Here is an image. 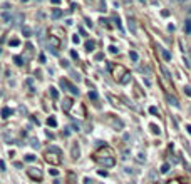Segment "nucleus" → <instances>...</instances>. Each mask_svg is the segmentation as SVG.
<instances>
[{
    "label": "nucleus",
    "instance_id": "a211bd4d",
    "mask_svg": "<svg viewBox=\"0 0 191 184\" xmlns=\"http://www.w3.org/2000/svg\"><path fill=\"white\" fill-rule=\"evenodd\" d=\"M169 171V166L168 164H163V167H161V172H168Z\"/></svg>",
    "mask_w": 191,
    "mask_h": 184
},
{
    "label": "nucleus",
    "instance_id": "20e7f679",
    "mask_svg": "<svg viewBox=\"0 0 191 184\" xmlns=\"http://www.w3.org/2000/svg\"><path fill=\"white\" fill-rule=\"evenodd\" d=\"M70 156L74 157V159H79V156H81V149H79V144L77 142L72 144V147H70Z\"/></svg>",
    "mask_w": 191,
    "mask_h": 184
},
{
    "label": "nucleus",
    "instance_id": "f8f14e48",
    "mask_svg": "<svg viewBox=\"0 0 191 184\" xmlns=\"http://www.w3.org/2000/svg\"><path fill=\"white\" fill-rule=\"evenodd\" d=\"M47 124H49V126H52V127H54V126H57V121H55L54 117H49V119H47Z\"/></svg>",
    "mask_w": 191,
    "mask_h": 184
},
{
    "label": "nucleus",
    "instance_id": "9d476101",
    "mask_svg": "<svg viewBox=\"0 0 191 184\" xmlns=\"http://www.w3.org/2000/svg\"><path fill=\"white\" fill-rule=\"evenodd\" d=\"M161 54H163V57H164V60H171V54L168 52V50H161Z\"/></svg>",
    "mask_w": 191,
    "mask_h": 184
},
{
    "label": "nucleus",
    "instance_id": "5701e85b",
    "mask_svg": "<svg viewBox=\"0 0 191 184\" xmlns=\"http://www.w3.org/2000/svg\"><path fill=\"white\" fill-rule=\"evenodd\" d=\"M50 151H52V152H57V154H61V149H59V147H54V146L50 147Z\"/></svg>",
    "mask_w": 191,
    "mask_h": 184
},
{
    "label": "nucleus",
    "instance_id": "7ed1b4c3",
    "mask_svg": "<svg viewBox=\"0 0 191 184\" xmlns=\"http://www.w3.org/2000/svg\"><path fill=\"white\" fill-rule=\"evenodd\" d=\"M97 162L102 164L104 167H112L114 166V159L112 157H97Z\"/></svg>",
    "mask_w": 191,
    "mask_h": 184
},
{
    "label": "nucleus",
    "instance_id": "c85d7f7f",
    "mask_svg": "<svg viewBox=\"0 0 191 184\" xmlns=\"http://www.w3.org/2000/svg\"><path fill=\"white\" fill-rule=\"evenodd\" d=\"M50 174H54V176H57L59 172H57V169H50Z\"/></svg>",
    "mask_w": 191,
    "mask_h": 184
},
{
    "label": "nucleus",
    "instance_id": "4be33fe9",
    "mask_svg": "<svg viewBox=\"0 0 191 184\" xmlns=\"http://www.w3.org/2000/svg\"><path fill=\"white\" fill-rule=\"evenodd\" d=\"M2 19H3L5 22H8V20H10V15H8V14H2Z\"/></svg>",
    "mask_w": 191,
    "mask_h": 184
},
{
    "label": "nucleus",
    "instance_id": "0eeeda50",
    "mask_svg": "<svg viewBox=\"0 0 191 184\" xmlns=\"http://www.w3.org/2000/svg\"><path fill=\"white\" fill-rule=\"evenodd\" d=\"M22 34L25 35V37H30V35H32V30H30V27H27V25H25V27H22Z\"/></svg>",
    "mask_w": 191,
    "mask_h": 184
},
{
    "label": "nucleus",
    "instance_id": "c756f323",
    "mask_svg": "<svg viewBox=\"0 0 191 184\" xmlns=\"http://www.w3.org/2000/svg\"><path fill=\"white\" fill-rule=\"evenodd\" d=\"M50 2H52V3H55V5H57V3H59L61 0H50Z\"/></svg>",
    "mask_w": 191,
    "mask_h": 184
},
{
    "label": "nucleus",
    "instance_id": "2f4dec72",
    "mask_svg": "<svg viewBox=\"0 0 191 184\" xmlns=\"http://www.w3.org/2000/svg\"><path fill=\"white\" fill-rule=\"evenodd\" d=\"M178 2H184V0H178Z\"/></svg>",
    "mask_w": 191,
    "mask_h": 184
},
{
    "label": "nucleus",
    "instance_id": "aec40b11",
    "mask_svg": "<svg viewBox=\"0 0 191 184\" xmlns=\"http://www.w3.org/2000/svg\"><path fill=\"white\" fill-rule=\"evenodd\" d=\"M40 144H39V141L37 139H32V147H39Z\"/></svg>",
    "mask_w": 191,
    "mask_h": 184
},
{
    "label": "nucleus",
    "instance_id": "39448f33",
    "mask_svg": "<svg viewBox=\"0 0 191 184\" xmlns=\"http://www.w3.org/2000/svg\"><path fill=\"white\" fill-rule=\"evenodd\" d=\"M70 107H72V99L66 97V99H64V102H62V109L67 112V110H70Z\"/></svg>",
    "mask_w": 191,
    "mask_h": 184
},
{
    "label": "nucleus",
    "instance_id": "f03ea898",
    "mask_svg": "<svg viewBox=\"0 0 191 184\" xmlns=\"http://www.w3.org/2000/svg\"><path fill=\"white\" fill-rule=\"evenodd\" d=\"M27 174L32 177V179H37V181L42 179V171L39 169V167H30V169H27Z\"/></svg>",
    "mask_w": 191,
    "mask_h": 184
},
{
    "label": "nucleus",
    "instance_id": "bb28decb",
    "mask_svg": "<svg viewBox=\"0 0 191 184\" xmlns=\"http://www.w3.org/2000/svg\"><path fill=\"white\" fill-rule=\"evenodd\" d=\"M149 112H151V114H158V109H156V107H151Z\"/></svg>",
    "mask_w": 191,
    "mask_h": 184
},
{
    "label": "nucleus",
    "instance_id": "cd10ccee",
    "mask_svg": "<svg viewBox=\"0 0 191 184\" xmlns=\"http://www.w3.org/2000/svg\"><path fill=\"white\" fill-rule=\"evenodd\" d=\"M15 62H17L19 65H22V59H20V57H15Z\"/></svg>",
    "mask_w": 191,
    "mask_h": 184
},
{
    "label": "nucleus",
    "instance_id": "6e6552de",
    "mask_svg": "<svg viewBox=\"0 0 191 184\" xmlns=\"http://www.w3.org/2000/svg\"><path fill=\"white\" fill-rule=\"evenodd\" d=\"M129 57H131V60H132V62L139 60V55H137V52H134V50H131V52H129Z\"/></svg>",
    "mask_w": 191,
    "mask_h": 184
},
{
    "label": "nucleus",
    "instance_id": "f3484780",
    "mask_svg": "<svg viewBox=\"0 0 191 184\" xmlns=\"http://www.w3.org/2000/svg\"><path fill=\"white\" fill-rule=\"evenodd\" d=\"M92 47H94V42H87V44H86V49H87V50H92Z\"/></svg>",
    "mask_w": 191,
    "mask_h": 184
},
{
    "label": "nucleus",
    "instance_id": "1a4fd4ad",
    "mask_svg": "<svg viewBox=\"0 0 191 184\" xmlns=\"http://www.w3.org/2000/svg\"><path fill=\"white\" fill-rule=\"evenodd\" d=\"M61 15H62V12L59 8H54V10H52V17H54V19H59Z\"/></svg>",
    "mask_w": 191,
    "mask_h": 184
},
{
    "label": "nucleus",
    "instance_id": "f257e3e1",
    "mask_svg": "<svg viewBox=\"0 0 191 184\" xmlns=\"http://www.w3.org/2000/svg\"><path fill=\"white\" fill-rule=\"evenodd\" d=\"M61 87H64L66 90H69V92H70V94H74V96H77V94H79V90L75 89V85H72V84H70L67 79H61Z\"/></svg>",
    "mask_w": 191,
    "mask_h": 184
},
{
    "label": "nucleus",
    "instance_id": "393cba45",
    "mask_svg": "<svg viewBox=\"0 0 191 184\" xmlns=\"http://www.w3.org/2000/svg\"><path fill=\"white\" fill-rule=\"evenodd\" d=\"M84 183H86V184H94V181H92V179H89V177H86V179H84Z\"/></svg>",
    "mask_w": 191,
    "mask_h": 184
},
{
    "label": "nucleus",
    "instance_id": "a878e982",
    "mask_svg": "<svg viewBox=\"0 0 191 184\" xmlns=\"http://www.w3.org/2000/svg\"><path fill=\"white\" fill-rule=\"evenodd\" d=\"M10 45H14V47H15V45H19V40H17V39H14V40H10Z\"/></svg>",
    "mask_w": 191,
    "mask_h": 184
},
{
    "label": "nucleus",
    "instance_id": "ddd939ff",
    "mask_svg": "<svg viewBox=\"0 0 191 184\" xmlns=\"http://www.w3.org/2000/svg\"><path fill=\"white\" fill-rule=\"evenodd\" d=\"M50 96L54 97V99H57V97H59V92H57L54 87H50Z\"/></svg>",
    "mask_w": 191,
    "mask_h": 184
},
{
    "label": "nucleus",
    "instance_id": "b1692460",
    "mask_svg": "<svg viewBox=\"0 0 191 184\" xmlns=\"http://www.w3.org/2000/svg\"><path fill=\"white\" fill-rule=\"evenodd\" d=\"M72 42H74V44H79V42H81V39H79L77 35H74V37H72Z\"/></svg>",
    "mask_w": 191,
    "mask_h": 184
},
{
    "label": "nucleus",
    "instance_id": "dca6fc26",
    "mask_svg": "<svg viewBox=\"0 0 191 184\" xmlns=\"http://www.w3.org/2000/svg\"><path fill=\"white\" fill-rule=\"evenodd\" d=\"M25 161H27V162H32V161H35V156L29 154V156H25Z\"/></svg>",
    "mask_w": 191,
    "mask_h": 184
},
{
    "label": "nucleus",
    "instance_id": "412c9836",
    "mask_svg": "<svg viewBox=\"0 0 191 184\" xmlns=\"http://www.w3.org/2000/svg\"><path fill=\"white\" fill-rule=\"evenodd\" d=\"M89 97H91V99H94V101H96V99H97V94H96L94 90H92V92H89Z\"/></svg>",
    "mask_w": 191,
    "mask_h": 184
},
{
    "label": "nucleus",
    "instance_id": "4468645a",
    "mask_svg": "<svg viewBox=\"0 0 191 184\" xmlns=\"http://www.w3.org/2000/svg\"><path fill=\"white\" fill-rule=\"evenodd\" d=\"M129 79H131L129 74H124V77L121 79V82H123V84H126V82H129Z\"/></svg>",
    "mask_w": 191,
    "mask_h": 184
},
{
    "label": "nucleus",
    "instance_id": "7c9ffc66",
    "mask_svg": "<svg viewBox=\"0 0 191 184\" xmlns=\"http://www.w3.org/2000/svg\"><path fill=\"white\" fill-rule=\"evenodd\" d=\"M20 2H27V0H20Z\"/></svg>",
    "mask_w": 191,
    "mask_h": 184
},
{
    "label": "nucleus",
    "instance_id": "9b49d317",
    "mask_svg": "<svg viewBox=\"0 0 191 184\" xmlns=\"http://www.w3.org/2000/svg\"><path fill=\"white\" fill-rule=\"evenodd\" d=\"M10 114H12V110H10V109H7V107H5V109H2V117H8Z\"/></svg>",
    "mask_w": 191,
    "mask_h": 184
},
{
    "label": "nucleus",
    "instance_id": "2eb2a0df",
    "mask_svg": "<svg viewBox=\"0 0 191 184\" xmlns=\"http://www.w3.org/2000/svg\"><path fill=\"white\" fill-rule=\"evenodd\" d=\"M129 28L132 30V34H136V25H134V22L129 20Z\"/></svg>",
    "mask_w": 191,
    "mask_h": 184
},
{
    "label": "nucleus",
    "instance_id": "6ab92c4d",
    "mask_svg": "<svg viewBox=\"0 0 191 184\" xmlns=\"http://www.w3.org/2000/svg\"><path fill=\"white\" fill-rule=\"evenodd\" d=\"M168 99H169V102L173 104V106H178V101H176V99H174V97H171V96H169V97H168Z\"/></svg>",
    "mask_w": 191,
    "mask_h": 184
},
{
    "label": "nucleus",
    "instance_id": "423d86ee",
    "mask_svg": "<svg viewBox=\"0 0 191 184\" xmlns=\"http://www.w3.org/2000/svg\"><path fill=\"white\" fill-rule=\"evenodd\" d=\"M184 32H186V34H191V19H188V20L184 22Z\"/></svg>",
    "mask_w": 191,
    "mask_h": 184
}]
</instances>
